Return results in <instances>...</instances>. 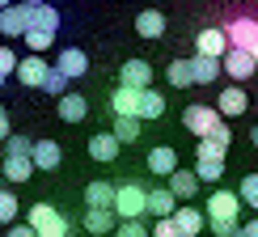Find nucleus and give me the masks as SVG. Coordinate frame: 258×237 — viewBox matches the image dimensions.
<instances>
[{"mask_svg": "<svg viewBox=\"0 0 258 237\" xmlns=\"http://www.w3.org/2000/svg\"><path fill=\"white\" fill-rule=\"evenodd\" d=\"M55 72H59L63 81H77V77H85V72H89V55H85L81 47H63L59 60H55Z\"/></svg>", "mask_w": 258, "mask_h": 237, "instance_id": "11", "label": "nucleus"}, {"mask_svg": "<svg viewBox=\"0 0 258 237\" xmlns=\"http://www.w3.org/2000/svg\"><path fill=\"white\" fill-rule=\"evenodd\" d=\"M195 153H199V161H224V153H229V148H224V144H216V140H208V136H203Z\"/></svg>", "mask_w": 258, "mask_h": 237, "instance_id": "34", "label": "nucleus"}, {"mask_svg": "<svg viewBox=\"0 0 258 237\" xmlns=\"http://www.w3.org/2000/svg\"><path fill=\"white\" fill-rule=\"evenodd\" d=\"M17 208H21V203H17L13 191H0V224H13L17 220Z\"/></svg>", "mask_w": 258, "mask_h": 237, "instance_id": "32", "label": "nucleus"}, {"mask_svg": "<svg viewBox=\"0 0 258 237\" xmlns=\"http://www.w3.org/2000/svg\"><path fill=\"white\" fill-rule=\"evenodd\" d=\"M26 30H30V5L13 0L9 9H0V34L5 38H21Z\"/></svg>", "mask_w": 258, "mask_h": 237, "instance_id": "8", "label": "nucleus"}, {"mask_svg": "<svg viewBox=\"0 0 258 237\" xmlns=\"http://www.w3.org/2000/svg\"><path fill=\"white\" fill-rule=\"evenodd\" d=\"M59 161H63V148L55 140H34V144H30V165L34 169H55Z\"/></svg>", "mask_w": 258, "mask_h": 237, "instance_id": "13", "label": "nucleus"}, {"mask_svg": "<svg viewBox=\"0 0 258 237\" xmlns=\"http://www.w3.org/2000/svg\"><path fill=\"white\" fill-rule=\"evenodd\" d=\"M9 5H13V0H0V9H9Z\"/></svg>", "mask_w": 258, "mask_h": 237, "instance_id": "45", "label": "nucleus"}, {"mask_svg": "<svg viewBox=\"0 0 258 237\" xmlns=\"http://www.w3.org/2000/svg\"><path fill=\"white\" fill-rule=\"evenodd\" d=\"M85 233H114V212H106V208H85Z\"/></svg>", "mask_w": 258, "mask_h": 237, "instance_id": "26", "label": "nucleus"}, {"mask_svg": "<svg viewBox=\"0 0 258 237\" xmlns=\"http://www.w3.org/2000/svg\"><path fill=\"white\" fill-rule=\"evenodd\" d=\"M9 237H34V229L30 224H9Z\"/></svg>", "mask_w": 258, "mask_h": 237, "instance_id": "42", "label": "nucleus"}, {"mask_svg": "<svg viewBox=\"0 0 258 237\" xmlns=\"http://www.w3.org/2000/svg\"><path fill=\"white\" fill-rule=\"evenodd\" d=\"M144 191L148 187H140V182H123V187H114V203H110L114 220H144Z\"/></svg>", "mask_w": 258, "mask_h": 237, "instance_id": "3", "label": "nucleus"}, {"mask_svg": "<svg viewBox=\"0 0 258 237\" xmlns=\"http://www.w3.org/2000/svg\"><path fill=\"white\" fill-rule=\"evenodd\" d=\"M110 203H114V182H89L85 187V208H106L110 212Z\"/></svg>", "mask_w": 258, "mask_h": 237, "instance_id": "22", "label": "nucleus"}, {"mask_svg": "<svg viewBox=\"0 0 258 237\" xmlns=\"http://www.w3.org/2000/svg\"><path fill=\"white\" fill-rule=\"evenodd\" d=\"M190 64V81L195 85H216V77H220V60H203V55H195V60H186Z\"/></svg>", "mask_w": 258, "mask_h": 237, "instance_id": "24", "label": "nucleus"}, {"mask_svg": "<svg viewBox=\"0 0 258 237\" xmlns=\"http://www.w3.org/2000/svg\"><path fill=\"white\" fill-rule=\"evenodd\" d=\"M165 191H169L178 203H190V199H195V191H199V182H195V174H190V169H174Z\"/></svg>", "mask_w": 258, "mask_h": 237, "instance_id": "18", "label": "nucleus"}, {"mask_svg": "<svg viewBox=\"0 0 258 237\" xmlns=\"http://www.w3.org/2000/svg\"><path fill=\"white\" fill-rule=\"evenodd\" d=\"M9 136H13V127H9V110L0 106V140H9Z\"/></svg>", "mask_w": 258, "mask_h": 237, "instance_id": "41", "label": "nucleus"}, {"mask_svg": "<svg viewBox=\"0 0 258 237\" xmlns=\"http://www.w3.org/2000/svg\"><path fill=\"white\" fill-rule=\"evenodd\" d=\"M174 208H178V199L169 195L165 187H153V191H144V212H148V216H157V220H169V216H174Z\"/></svg>", "mask_w": 258, "mask_h": 237, "instance_id": "14", "label": "nucleus"}, {"mask_svg": "<svg viewBox=\"0 0 258 237\" xmlns=\"http://www.w3.org/2000/svg\"><path fill=\"white\" fill-rule=\"evenodd\" d=\"M224 51H229V38H224V26H208L195 34V55L203 60H220Z\"/></svg>", "mask_w": 258, "mask_h": 237, "instance_id": "9", "label": "nucleus"}, {"mask_svg": "<svg viewBox=\"0 0 258 237\" xmlns=\"http://www.w3.org/2000/svg\"><path fill=\"white\" fill-rule=\"evenodd\" d=\"M233 195H237L245 208H250L254 216H258V174H245V178H241V187L233 191Z\"/></svg>", "mask_w": 258, "mask_h": 237, "instance_id": "28", "label": "nucleus"}, {"mask_svg": "<svg viewBox=\"0 0 258 237\" xmlns=\"http://www.w3.org/2000/svg\"><path fill=\"white\" fill-rule=\"evenodd\" d=\"M38 89H47L51 98H63V93H68V81H63L55 68H47V77H42V85H38Z\"/></svg>", "mask_w": 258, "mask_h": 237, "instance_id": "33", "label": "nucleus"}, {"mask_svg": "<svg viewBox=\"0 0 258 237\" xmlns=\"http://www.w3.org/2000/svg\"><path fill=\"white\" fill-rule=\"evenodd\" d=\"M174 229H178V237H199L203 233V212L199 208H186V203H182V208H174Z\"/></svg>", "mask_w": 258, "mask_h": 237, "instance_id": "15", "label": "nucleus"}, {"mask_svg": "<svg viewBox=\"0 0 258 237\" xmlns=\"http://www.w3.org/2000/svg\"><path fill=\"white\" fill-rule=\"evenodd\" d=\"M174 169H178V153H174V148H165V144H161V148H153V153H148V174L169 178Z\"/></svg>", "mask_w": 258, "mask_h": 237, "instance_id": "21", "label": "nucleus"}, {"mask_svg": "<svg viewBox=\"0 0 258 237\" xmlns=\"http://www.w3.org/2000/svg\"><path fill=\"white\" fill-rule=\"evenodd\" d=\"M216 123H220V114H216V106H212V102H190L186 110H182V127L195 132L199 140L212 136V127H216Z\"/></svg>", "mask_w": 258, "mask_h": 237, "instance_id": "5", "label": "nucleus"}, {"mask_svg": "<svg viewBox=\"0 0 258 237\" xmlns=\"http://www.w3.org/2000/svg\"><path fill=\"white\" fill-rule=\"evenodd\" d=\"M165 77H169L174 89H190V85H195V81H190V64H186V60H174V64L165 68Z\"/></svg>", "mask_w": 258, "mask_h": 237, "instance_id": "30", "label": "nucleus"}, {"mask_svg": "<svg viewBox=\"0 0 258 237\" xmlns=\"http://www.w3.org/2000/svg\"><path fill=\"white\" fill-rule=\"evenodd\" d=\"M153 68H148L144 60H127L123 68H119V85L123 89H136V93H144V89H153Z\"/></svg>", "mask_w": 258, "mask_h": 237, "instance_id": "10", "label": "nucleus"}, {"mask_svg": "<svg viewBox=\"0 0 258 237\" xmlns=\"http://www.w3.org/2000/svg\"><path fill=\"white\" fill-rule=\"evenodd\" d=\"M89 157H93V161H114V157H119V140H114L110 132L89 136Z\"/></svg>", "mask_w": 258, "mask_h": 237, "instance_id": "25", "label": "nucleus"}, {"mask_svg": "<svg viewBox=\"0 0 258 237\" xmlns=\"http://www.w3.org/2000/svg\"><path fill=\"white\" fill-rule=\"evenodd\" d=\"M21 38H26V47H30V55H42V51H47L51 42H55V38H51V34H38V30H26V34H21Z\"/></svg>", "mask_w": 258, "mask_h": 237, "instance_id": "35", "label": "nucleus"}, {"mask_svg": "<svg viewBox=\"0 0 258 237\" xmlns=\"http://www.w3.org/2000/svg\"><path fill=\"white\" fill-rule=\"evenodd\" d=\"M114 140H119V148L123 144H132V140H140V118H114Z\"/></svg>", "mask_w": 258, "mask_h": 237, "instance_id": "31", "label": "nucleus"}, {"mask_svg": "<svg viewBox=\"0 0 258 237\" xmlns=\"http://www.w3.org/2000/svg\"><path fill=\"white\" fill-rule=\"evenodd\" d=\"M136 34H140V38H161V34H165V13L144 9V13L136 17Z\"/></svg>", "mask_w": 258, "mask_h": 237, "instance_id": "23", "label": "nucleus"}, {"mask_svg": "<svg viewBox=\"0 0 258 237\" xmlns=\"http://www.w3.org/2000/svg\"><path fill=\"white\" fill-rule=\"evenodd\" d=\"M250 110V98H245V89L241 85H229V89H220V98H216V114L220 118H237Z\"/></svg>", "mask_w": 258, "mask_h": 237, "instance_id": "12", "label": "nucleus"}, {"mask_svg": "<svg viewBox=\"0 0 258 237\" xmlns=\"http://www.w3.org/2000/svg\"><path fill=\"white\" fill-rule=\"evenodd\" d=\"M153 237H178V229H174V220H157V229H153Z\"/></svg>", "mask_w": 258, "mask_h": 237, "instance_id": "39", "label": "nucleus"}, {"mask_svg": "<svg viewBox=\"0 0 258 237\" xmlns=\"http://www.w3.org/2000/svg\"><path fill=\"white\" fill-rule=\"evenodd\" d=\"M224 38H229L233 51H245L254 64H258V21L254 17H233L224 26Z\"/></svg>", "mask_w": 258, "mask_h": 237, "instance_id": "4", "label": "nucleus"}, {"mask_svg": "<svg viewBox=\"0 0 258 237\" xmlns=\"http://www.w3.org/2000/svg\"><path fill=\"white\" fill-rule=\"evenodd\" d=\"M254 68H258V64L245 55V51H233V47H229V51L220 55V77H233V85H245V81L254 77Z\"/></svg>", "mask_w": 258, "mask_h": 237, "instance_id": "6", "label": "nucleus"}, {"mask_svg": "<svg viewBox=\"0 0 258 237\" xmlns=\"http://www.w3.org/2000/svg\"><path fill=\"white\" fill-rule=\"evenodd\" d=\"M233 237H258V216H250V224H241Z\"/></svg>", "mask_w": 258, "mask_h": 237, "instance_id": "40", "label": "nucleus"}, {"mask_svg": "<svg viewBox=\"0 0 258 237\" xmlns=\"http://www.w3.org/2000/svg\"><path fill=\"white\" fill-rule=\"evenodd\" d=\"M203 208H208V216H203V220H237V212H241V199L233 195V191H212Z\"/></svg>", "mask_w": 258, "mask_h": 237, "instance_id": "7", "label": "nucleus"}, {"mask_svg": "<svg viewBox=\"0 0 258 237\" xmlns=\"http://www.w3.org/2000/svg\"><path fill=\"white\" fill-rule=\"evenodd\" d=\"M42 77H47V60H42V55H26V60H17V81H21V85L38 89Z\"/></svg>", "mask_w": 258, "mask_h": 237, "instance_id": "19", "label": "nucleus"}, {"mask_svg": "<svg viewBox=\"0 0 258 237\" xmlns=\"http://www.w3.org/2000/svg\"><path fill=\"white\" fill-rule=\"evenodd\" d=\"M0 85H5V77H0Z\"/></svg>", "mask_w": 258, "mask_h": 237, "instance_id": "46", "label": "nucleus"}, {"mask_svg": "<svg viewBox=\"0 0 258 237\" xmlns=\"http://www.w3.org/2000/svg\"><path fill=\"white\" fill-rule=\"evenodd\" d=\"M114 237H148V224L144 220H119Z\"/></svg>", "mask_w": 258, "mask_h": 237, "instance_id": "36", "label": "nucleus"}, {"mask_svg": "<svg viewBox=\"0 0 258 237\" xmlns=\"http://www.w3.org/2000/svg\"><path fill=\"white\" fill-rule=\"evenodd\" d=\"M26 224L34 229V237H72V220L63 216V212L55 208V203H47V199L30 208Z\"/></svg>", "mask_w": 258, "mask_h": 237, "instance_id": "2", "label": "nucleus"}, {"mask_svg": "<svg viewBox=\"0 0 258 237\" xmlns=\"http://www.w3.org/2000/svg\"><path fill=\"white\" fill-rule=\"evenodd\" d=\"M9 72H17V55H13V47H0V77L9 81Z\"/></svg>", "mask_w": 258, "mask_h": 237, "instance_id": "38", "label": "nucleus"}, {"mask_svg": "<svg viewBox=\"0 0 258 237\" xmlns=\"http://www.w3.org/2000/svg\"><path fill=\"white\" fill-rule=\"evenodd\" d=\"M165 114V98L157 89H144L140 93V118H161Z\"/></svg>", "mask_w": 258, "mask_h": 237, "instance_id": "27", "label": "nucleus"}, {"mask_svg": "<svg viewBox=\"0 0 258 237\" xmlns=\"http://www.w3.org/2000/svg\"><path fill=\"white\" fill-rule=\"evenodd\" d=\"M30 144H34V140H26V136H9V140H5V161H0V174L13 182V187L34 178V165H30Z\"/></svg>", "mask_w": 258, "mask_h": 237, "instance_id": "1", "label": "nucleus"}, {"mask_svg": "<svg viewBox=\"0 0 258 237\" xmlns=\"http://www.w3.org/2000/svg\"><path fill=\"white\" fill-rule=\"evenodd\" d=\"M190 174H195V182H212V187H216V182L224 178V161H195Z\"/></svg>", "mask_w": 258, "mask_h": 237, "instance_id": "29", "label": "nucleus"}, {"mask_svg": "<svg viewBox=\"0 0 258 237\" xmlns=\"http://www.w3.org/2000/svg\"><path fill=\"white\" fill-rule=\"evenodd\" d=\"M21 5H30V9H34V5H51V0H21Z\"/></svg>", "mask_w": 258, "mask_h": 237, "instance_id": "43", "label": "nucleus"}, {"mask_svg": "<svg viewBox=\"0 0 258 237\" xmlns=\"http://www.w3.org/2000/svg\"><path fill=\"white\" fill-rule=\"evenodd\" d=\"M250 140H254V148H258V123H254V132H250Z\"/></svg>", "mask_w": 258, "mask_h": 237, "instance_id": "44", "label": "nucleus"}, {"mask_svg": "<svg viewBox=\"0 0 258 237\" xmlns=\"http://www.w3.org/2000/svg\"><path fill=\"white\" fill-rule=\"evenodd\" d=\"M55 102H59L55 110H59V118H63V123H81V118L89 114V102H85L81 93H63V98H55Z\"/></svg>", "mask_w": 258, "mask_h": 237, "instance_id": "20", "label": "nucleus"}, {"mask_svg": "<svg viewBox=\"0 0 258 237\" xmlns=\"http://www.w3.org/2000/svg\"><path fill=\"white\" fill-rule=\"evenodd\" d=\"M30 30L55 38V30H59V9H55V5H34V9H30Z\"/></svg>", "mask_w": 258, "mask_h": 237, "instance_id": "17", "label": "nucleus"}, {"mask_svg": "<svg viewBox=\"0 0 258 237\" xmlns=\"http://www.w3.org/2000/svg\"><path fill=\"white\" fill-rule=\"evenodd\" d=\"M110 114L114 118H140V93L119 85V89L110 93Z\"/></svg>", "mask_w": 258, "mask_h": 237, "instance_id": "16", "label": "nucleus"}, {"mask_svg": "<svg viewBox=\"0 0 258 237\" xmlns=\"http://www.w3.org/2000/svg\"><path fill=\"white\" fill-rule=\"evenodd\" d=\"M203 224L212 229V237H233L241 229V220H203Z\"/></svg>", "mask_w": 258, "mask_h": 237, "instance_id": "37", "label": "nucleus"}]
</instances>
